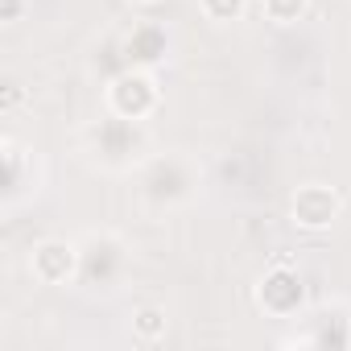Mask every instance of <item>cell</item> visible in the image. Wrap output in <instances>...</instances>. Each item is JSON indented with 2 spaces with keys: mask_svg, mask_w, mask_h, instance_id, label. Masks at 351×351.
Segmentation results:
<instances>
[{
  "mask_svg": "<svg viewBox=\"0 0 351 351\" xmlns=\"http://www.w3.org/2000/svg\"><path fill=\"white\" fill-rule=\"evenodd\" d=\"M5 165H9V186H17V178H21V149H17V141H5Z\"/></svg>",
  "mask_w": 351,
  "mask_h": 351,
  "instance_id": "10",
  "label": "cell"
},
{
  "mask_svg": "<svg viewBox=\"0 0 351 351\" xmlns=\"http://www.w3.org/2000/svg\"><path fill=\"white\" fill-rule=\"evenodd\" d=\"M256 302H261V310H269V314H277V318L298 314L302 302H306V285H302L298 269H293V265H273V269L261 277Z\"/></svg>",
  "mask_w": 351,
  "mask_h": 351,
  "instance_id": "2",
  "label": "cell"
},
{
  "mask_svg": "<svg viewBox=\"0 0 351 351\" xmlns=\"http://www.w3.org/2000/svg\"><path fill=\"white\" fill-rule=\"evenodd\" d=\"M29 273L42 285H66L79 273V248L71 240H42L29 252Z\"/></svg>",
  "mask_w": 351,
  "mask_h": 351,
  "instance_id": "4",
  "label": "cell"
},
{
  "mask_svg": "<svg viewBox=\"0 0 351 351\" xmlns=\"http://www.w3.org/2000/svg\"><path fill=\"white\" fill-rule=\"evenodd\" d=\"M165 326H169V318H165L161 306H141V310L132 314V335H136L141 343H157V339H165Z\"/></svg>",
  "mask_w": 351,
  "mask_h": 351,
  "instance_id": "6",
  "label": "cell"
},
{
  "mask_svg": "<svg viewBox=\"0 0 351 351\" xmlns=\"http://www.w3.org/2000/svg\"><path fill=\"white\" fill-rule=\"evenodd\" d=\"M141 5H153V0H141Z\"/></svg>",
  "mask_w": 351,
  "mask_h": 351,
  "instance_id": "13",
  "label": "cell"
},
{
  "mask_svg": "<svg viewBox=\"0 0 351 351\" xmlns=\"http://www.w3.org/2000/svg\"><path fill=\"white\" fill-rule=\"evenodd\" d=\"M261 13L273 25H298L310 13V0H261Z\"/></svg>",
  "mask_w": 351,
  "mask_h": 351,
  "instance_id": "7",
  "label": "cell"
},
{
  "mask_svg": "<svg viewBox=\"0 0 351 351\" xmlns=\"http://www.w3.org/2000/svg\"><path fill=\"white\" fill-rule=\"evenodd\" d=\"M165 46H169V38H165V29L161 25H153V21H145V25H136L128 38H124V54H128V62L132 66H157L161 58H165Z\"/></svg>",
  "mask_w": 351,
  "mask_h": 351,
  "instance_id": "5",
  "label": "cell"
},
{
  "mask_svg": "<svg viewBox=\"0 0 351 351\" xmlns=\"http://www.w3.org/2000/svg\"><path fill=\"white\" fill-rule=\"evenodd\" d=\"M157 104H161V91H157V83L145 66H132V71L116 75L112 87H108V108L120 120H145V116L157 112Z\"/></svg>",
  "mask_w": 351,
  "mask_h": 351,
  "instance_id": "1",
  "label": "cell"
},
{
  "mask_svg": "<svg viewBox=\"0 0 351 351\" xmlns=\"http://www.w3.org/2000/svg\"><path fill=\"white\" fill-rule=\"evenodd\" d=\"M347 347H351V318H347Z\"/></svg>",
  "mask_w": 351,
  "mask_h": 351,
  "instance_id": "12",
  "label": "cell"
},
{
  "mask_svg": "<svg viewBox=\"0 0 351 351\" xmlns=\"http://www.w3.org/2000/svg\"><path fill=\"white\" fill-rule=\"evenodd\" d=\"M25 17V0H0V21L5 25H17Z\"/></svg>",
  "mask_w": 351,
  "mask_h": 351,
  "instance_id": "11",
  "label": "cell"
},
{
  "mask_svg": "<svg viewBox=\"0 0 351 351\" xmlns=\"http://www.w3.org/2000/svg\"><path fill=\"white\" fill-rule=\"evenodd\" d=\"M339 211H343L339 195H335L330 186H322V182H306V186H298V195H293V203H289L293 223L306 228V232H326V228L339 219Z\"/></svg>",
  "mask_w": 351,
  "mask_h": 351,
  "instance_id": "3",
  "label": "cell"
},
{
  "mask_svg": "<svg viewBox=\"0 0 351 351\" xmlns=\"http://www.w3.org/2000/svg\"><path fill=\"white\" fill-rule=\"evenodd\" d=\"M21 99H25V87L21 83H5V91H0V112H13V108H21Z\"/></svg>",
  "mask_w": 351,
  "mask_h": 351,
  "instance_id": "9",
  "label": "cell"
},
{
  "mask_svg": "<svg viewBox=\"0 0 351 351\" xmlns=\"http://www.w3.org/2000/svg\"><path fill=\"white\" fill-rule=\"evenodd\" d=\"M199 9H203L207 21H240L248 0H199Z\"/></svg>",
  "mask_w": 351,
  "mask_h": 351,
  "instance_id": "8",
  "label": "cell"
}]
</instances>
